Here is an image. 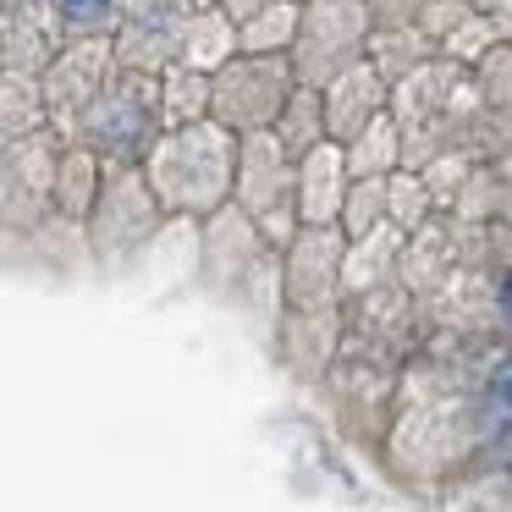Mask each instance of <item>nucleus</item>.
Here are the masks:
<instances>
[{"instance_id": "nucleus-1", "label": "nucleus", "mask_w": 512, "mask_h": 512, "mask_svg": "<svg viewBox=\"0 0 512 512\" xmlns=\"http://www.w3.org/2000/svg\"><path fill=\"white\" fill-rule=\"evenodd\" d=\"M105 6H111V0H61V17H72V23H94V17H105Z\"/></svg>"}, {"instance_id": "nucleus-2", "label": "nucleus", "mask_w": 512, "mask_h": 512, "mask_svg": "<svg viewBox=\"0 0 512 512\" xmlns=\"http://www.w3.org/2000/svg\"><path fill=\"white\" fill-rule=\"evenodd\" d=\"M496 402L512 413V364H501V369H496Z\"/></svg>"}, {"instance_id": "nucleus-3", "label": "nucleus", "mask_w": 512, "mask_h": 512, "mask_svg": "<svg viewBox=\"0 0 512 512\" xmlns=\"http://www.w3.org/2000/svg\"><path fill=\"white\" fill-rule=\"evenodd\" d=\"M501 309H507V314H512V276H507V281H501Z\"/></svg>"}]
</instances>
